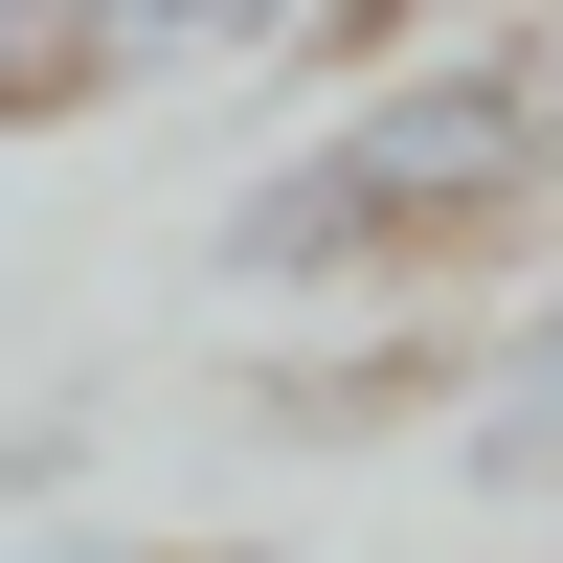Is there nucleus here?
<instances>
[{"mask_svg": "<svg viewBox=\"0 0 563 563\" xmlns=\"http://www.w3.org/2000/svg\"><path fill=\"white\" fill-rule=\"evenodd\" d=\"M541 203H563L541 23H474V45H406V68H339L203 203V271L271 294V316H361V294H406V271H496Z\"/></svg>", "mask_w": 563, "mask_h": 563, "instance_id": "f257e3e1", "label": "nucleus"}, {"mask_svg": "<svg viewBox=\"0 0 563 563\" xmlns=\"http://www.w3.org/2000/svg\"><path fill=\"white\" fill-rule=\"evenodd\" d=\"M113 23H90V0H0V135H90L113 113Z\"/></svg>", "mask_w": 563, "mask_h": 563, "instance_id": "20e7f679", "label": "nucleus"}, {"mask_svg": "<svg viewBox=\"0 0 563 563\" xmlns=\"http://www.w3.org/2000/svg\"><path fill=\"white\" fill-rule=\"evenodd\" d=\"M474 23H563V0H339L316 68H406V45H474Z\"/></svg>", "mask_w": 563, "mask_h": 563, "instance_id": "39448f33", "label": "nucleus"}, {"mask_svg": "<svg viewBox=\"0 0 563 563\" xmlns=\"http://www.w3.org/2000/svg\"><path fill=\"white\" fill-rule=\"evenodd\" d=\"M68 563H180V541H68Z\"/></svg>", "mask_w": 563, "mask_h": 563, "instance_id": "423d86ee", "label": "nucleus"}, {"mask_svg": "<svg viewBox=\"0 0 563 563\" xmlns=\"http://www.w3.org/2000/svg\"><path fill=\"white\" fill-rule=\"evenodd\" d=\"M451 496H496V519L563 496V271L519 316H474V361H451Z\"/></svg>", "mask_w": 563, "mask_h": 563, "instance_id": "f03ea898", "label": "nucleus"}, {"mask_svg": "<svg viewBox=\"0 0 563 563\" xmlns=\"http://www.w3.org/2000/svg\"><path fill=\"white\" fill-rule=\"evenodd\" d=\"M90 23H113L135 90H180V68H271V45H316L339 0H90Z\"/></svg>", "mask_w": 563, "mask_h": 563, "instance_id": "7ed1b4c3", "label": "nucleus"}, {"mask_svg": "<svg viewBox=\"0 0 563 563\" xmlns=\"http://www.w3.org/2000/svg\"><path fill=\"white\" fill-rule=\"evenodd\" d=\"M541 135H563V23H541Z\"/></svg>", "mask_w": 563, "mask_h": 563, "instance_id": "0eeeda50", "label": "nucleus"}]
</instances>
